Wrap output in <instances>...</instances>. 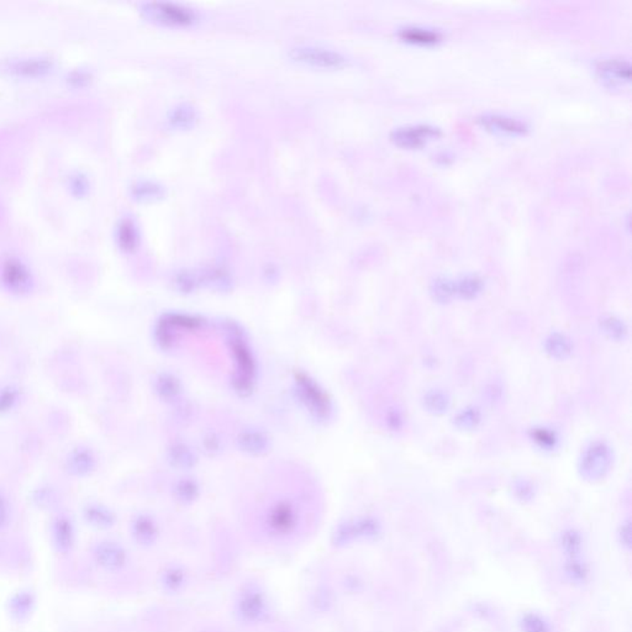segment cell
Returning <instances> with one entry per match:
<instances>
[{"instance_id": "4", "label": "cell", "mask_w": 632, "mask_h": 632, "mask_svg": "<svg viewBox=\"0 0 632 632\" xmlns=\"http://www.w3.org/2000/svg\"><path fill=\"white\" fill-rule=\"evenodd\" d=\"M291 54L298 62L322 69H337L345 64L342 54L317 46H298Z\"/></svg>"}, {"instance_id": "16", "label": "cell", "mask_w": 632, "mask_h": 632, "mask_svg": "<svg viewBox=\"0 0 632 632\" xmlns=\"http://www.w3.org/2000/svg\"><path fill=\"white\" fill-rule=\"evenodd\" d=\"M131 532L139 545L150 546L156 541L158 527L151 516L139 515L132 521Z\"/></svg>"}, {"instance_id": "31", "label": "cell", "mask_w": 632, "mask_h": 632, "mask_svg": "<svg viewBox=\"0 0 632 632\" xmlns=\"http://www.w3.org/2000/svg\"><path fill=\"white\" fill-rule=\"evenodd\" d=\"M455 292L452 283L447 279H438L433 283V295L440 302H446Z\"/></svg>"}, {"instance_id": "37", "label": "cell", "mask_w": 632, "mask_h": 632, "mask_svg": "<svg viewBox=\"0 0 632 632\" xmlns=\"http://www.w3.org/2000/svg\"><path fill=\"white\" fill-rule=\"evenodd\" d=\"M522 628L525 632H549L546 624L536 615H527L522 620Z\"/></svg>"}, {"instance_id": "3", "label": "cell", "mask_w": 632, "mask_h": 632, "mask_svg": "<svg viewBox=\"0 0 632 632\" xmlns=\"http://www.w3.org/2000/svg\"><path fill=\"white\" fill-rule=\"evenodd\" d=\"M0 279L10 293L24 294L30 291L34 277L29 266L19 257L9 256L0 266Z\"/></svg>"}, {"instance_id": "26", "label": "cell", "mask_w": 632, "mask_h": 632, "mask_svg": "<svg viewBox=\"0 0 632 632\" xmlns=\"http://www.w3.org/2000/svg\"><path fill=\"white\" fill-rule=\"evenodd\" d=\"M69 188L74 197L84 198L89 192V182L87 177L81 172H74V175H69Z\"/></svg>"}, {"instance_id": "14", "label": "cell", "mask_w": 632, "mask_h": 632, "mask_svg": "<svg viewBox=\"0 0 632 632\" xmlns=\"http://www.w3.org/2000/svg\"><path fill=\"white\" fill-rule=\"evenodd\" d=\"M478 122L483 127L496 130V131L511 132V134H521L527 130L525 122H521L516 117L499 115V114H486L478 117Z\"/></svg>"}, {"instance_id": "21", "label": "cell", "mask_w": 632, "mask_h": 632, "mask_svg": "<svg viewBox=\"0 0 632 632\" xmlns=\"http://www.w3.org/2000/svg\"><path fill=\"white\" fill-rule=\"evenodd\" d=\"M117 242L124 252L135 251L139 243L136 226L130 219H122L117 228Z\"/></svg>"}, {"instance_id": "6", "label": "cell", "mask_w": 632, "mask_h": 632, "mask_svg": "<svg viewBox=\"0 0 632 632\" xmlns=\"http://www.w3.org/2000/svg\"><path fill=\"white\" fill-rule=\"evenodd\" d=\"M6 71L16 77L39 78L49 74L54 69V61L49 57H21L11 59L6 66Z\"/></svg>"}, {"instance_id": "9", "label": "cell", "mask_w": 632, "mask_h": 632, "mask_svg": "<svg viewBox=\"0 0 632 632\" xmlns=\"http://www.w3.org/2000/svg\"><path fill=\"white\" fill-rule=\"evenodd\" d=\"M440 130L431 125H409L398 127L392 132V139L399 146L414 147L423 146L430 137L438 136Z\"/></svg>"}, {"instance_id": "39", "label": "cell", "mask_w": 632, "mask_h": 632, "mask_svg": "<svg viewBox=\"0 0 632 632\" xmlns=\"http://www.w3.org/2000/svg\"><path fill=\"white\" fill-rule=\"evenodd\" d=\"M67 79H69V83L71 86H74V87H84V86H87L88 83L90 82L92 74H89L88 71L79 69L69 74Z\"/></svg>"}, {"instance_id": "38", "label": "cell", "mask_w": 632, "mask_h": 632, "mask_svg": "<svg viewBox=\"0 0 632 632\" xmlns=\"http://www.w3.org/2000/svg\"><path fill=\"white\" fill-rule=\"evenodd\" d=\"M11 520V509L8 498L0 491V530H4L9 526Z\"/></svg>"}, {"instance_id": "36", "label": "cell", "mask_w": 632, "mask_h": 632, "mask_svg": "<svg viewBox=\"0 0 632 632\" xmlns=\"http://www.w3.org/2000/svg\"><path fill=\"white\" fill-rule=\"evenodd\" d=\"M426 406L435 413H443L447 408V400L440 393H431L426 397Z\"/></svg>"}, {"instance_id": "40", "label": "cell", "mask_w": 632, "mask_h": 632, "mask_svg": "<svg viewBox=\"0 0 632 632\" xmlns=\"http://www.w3.org/2000/svg\"><path fill=\"white\" fill-rule=\"evenodd\" d=\"M478 420H479V416H478V414H476V411H474V410H466V411H463L457 419L458 423H460L462 428H472V426H476Z\"/></svg>"}, {"instance_id": "34", "label": "cell", "mask_w": 632, "mask_h": 632, "mask_svg": "<svg viewBox=\"0 0 632 632\" xmlns=\"http://www.w3.org/2000/svg\"><path fill=\"white\" fill-rule=\"evenodd\" d=\"M175 287L177 289L180 291V293H185V294H188V293H192L193 291H195V287H197V282H195L194 277L189 274V273H180L175 278Z\"/></svg>"}, {"instance_id": "35", "label": "cell", "mask_w": 632, "mask_h": 632, "mask_svg": "<svg viewBox=\"0 0 632 632\" xmlns=\"http://www.w3.org/2000/svg\"><path fill=\"white\" fill-rule=\"evenodd\" d=\"M564 551L570 556H575L580 550V537L575 532H566L562 537Z\"/></svg>"}, {"instance_id": "5", "label": "cell", "mask_w": 632, "mask_h": 632, "mask_svg": "<svg viewBox=\"0 0 632 632\" xmlns=\"http://www.w3.org/2000/svg\"><path fill=\"white\" fill-rule=\"evenodd\" d=\"M145 13L152 19L165 24L188 25L195 20L192 10L170 3H150L145 5Z\"/></svg>"}, {"instance_id": "29", "label": "cell", "mask_w": 632, "mask_h": 632, "mask_svg": "<svg viewBox=\"0 0 632 632\" xmlns=\"http://www.w3.org/2000/svg\"><path fill=\"white\" fill-rule=\"evenodd\" d=\"M18 402V390L13 387H5L0 390V415L8 413Z\"/></svg>"}, {"instance_id": "22", "label": "cell", "mask_w": 632, "mask_h": 632, "mask_svg": "<svg viewBox=\"0 0 632 632\" xmlns=\"http://www.w3.org/2000/svg\"><path fill=\"white\" fill-rule=\"evenodd\" d=\"M399 35L402 39L415 44H435L441 39V35L438 31L423 28H404L399 31Z\"/></svg>"}, {"instance_id": "24", "label": "cell", "mask_w": 632, "mask_h": 632, "mask_svg": "<svg viewBox=\"0 0 632 632\" xmlns=\"http://www.w3.org/2000/svg\"><path fill=\"white\" fill-rule=\"evenodd\" d=\"M175 330V327L170 326L165 319H162L157 324L155 339L157 345L160 346L162 350H170L172 347H175L177 342V331Z\"/></svg>"}, {"instance_id": "41", "label": "cell", "mask_w": 632, "mask_h": 632, "mask_svg": "<svg viewBox=\"0 0 632 632\" xmlns=\"http://www.w3.org/2000/svg\"><path fill=\"white\" fill-rule=\"evenodd\" d=\"M536 441L537 443H540L542 446H552L554 443V436H552V433H547V431H544V430H541L539 433H536L535 435Z\"/></svg>"}, {"instance_id": "8", "label": "cell", "mask_w": 632, "mask_h": 632, "mask_svg": "<svg viewBox=\"0 0 632 632\" xmlns=\"http://www.w3.org/2000/svg\"><path fill=\"white\" fill-rule=\"evenodd\" d=\"M93 556L98 566L105 570L122 568L127 562V551L114 541L99 542L93 551Z\"/></svg>"}, {"instance_id": "25", "label": "cell", "mask_w": 632, "mask_h": 632, "mask_svg": "<svg viewBox=\"0 0 632 632\" xmlns=\"http://www.w3.org/2000/svg\"><path fill=\"white\" fill-rule=\"evenodd\" d=\"M175 491L182 503H193L199 496V486L193 479L185 478L175 484Z\"/></svg>"}, {"instance_id": "7", "label": "cell", "mask_w": 632, "mask_h": 632, "mask_svg": "<svg viewBox=\"0 0 632 632\" xmlns=\"http://www.w3.org/2000/svg\"><path fill=\"white\" fill-rule=\"evenodd\" d=\"M267 610L264 594L257 587L243 590L238 600V614L246 623H254L262 619Z\"/></svg>"}, {"instance_id": "28", "label": "cell", "mask_w": 632, "mask_h": 632, "mask_svg": "<svg viewBox=\"0 0 632 632\" xmlns=\"http://www.w3.org/2000/svg\"><path fill=\"white\" fill-rule=\"evenodd\" d=\"M183 583H185V572L182 569L172 567L165 572L163 584L170 592L180 590Z\"/></svg>"}, {"instance_id": "20", "label": "cell", "mask_w": 632, "mask_h": 632, "mask_svg": "<svg viewBox=\"0 0 632 632\" xmlns=\"http://www.w3.org/2000/svg\"><path fill=\"white\" fill-rule=\"evenodd\" d=\"M155 390L162 400L173 402L182 393V383L172 373H160L155 382Z\"/></svg>"}, {"instance_id": "23", "label": "cell", "mask_w": 632, "mask_h": 632, "mask_svg": "<svg viewBox=\"0 0 632 632\" xmlns=\"http://www.w3.org/2000/svg\"><path fill=\"white\" fill-rule=\"evenodd\" d=\"M162 319H165L175 329H180V330H197L204 325V320L199 316L182 314V312L165 314Z\"/></svg>"}, {"instance_id": "18", "label": "cell", "mask_w": 632, "mask_h": 632, "mask_svg": "<svg viewBox=\"0 0 632 632\" xmlns=\"http://www.w3.org/2000/svg\"><path fill=\"white\" fill-rule=\"evenodd\" d=\"M597 69L602 78L609 82L628 81L631 74V67L628 61L621 59H603L599 62Z\"/></svg>"}, {"instance_id": "33", "label": "cell", "mask_w": 632, "mask_h": 632, "mask_svg": "<svg viewBox=\"0 0 632 632\" xmlns=\"http://www.w3.org/2000/svg\"><path fill=\"white\" fill-rule=\"evenodd\" d=\"M201 445H203L205 453H206L208 456H210V457H214V456H216V455L221 451V450H220V448H221V441H220L219 436L214 433H208V435H205L203 441H201Z\"/></svg>"}, {"instance_id": "1", "label": "cell", "mask_w": 632, "mask_h": 632, "mask_svg": "<svg viewBox=\"0 0 632 632\" xmlns=\"http://www.w3.org/2000/svg\"><path fill=\"white\" fill-rule=\"evenodd\" d=\"M225 332L238 365V372L233 380L235 392L241 397H248L254 388L256 361L248 347L241 326L235 321H228L225 324Z\"/></svg>"}, {"instance_id": "15", "label": "cell", "mask_w": 632, "mask_h": 632, "mask_svg": "<svg viewBox=\"0 0 632 632\" xmlns=\"http://www.w3.org/2000/svg\"><path fill=\"white\" fill-rule=\"evenodd\" d=\"M84 520L88 525L97 527V529H110L117 522V516L107 506L90 503L83 509Z\"/></svg>"}, {"instance_id": "27", "label": "cell", "mask_w": 632, "mask_h": 632, "mask_svg": "<svg viewBox=\"0 0 632 632\" xmlns=\"http://www.w3.org/2000/svg\"><path fill=\"white\" fill-rule=\"evenodd\" d=\"M547 350L554 357L562 358V357L569 355L570 345H569L568 340L563 336L554 335L547 342Z\"/></svg>"}, {"instance_id": "30", "label": "cell", "mask_w": 632, "mask_h": 632, "mask_svg": "<svg viewBox=\"0 0 632 632\" xmlns=\"http://www.w3.org/2000/svg\"><path fill=\"white\" fill-rule=\"evenodd\" d=\"M457 287L458 292L461 293L463 297L472 298L481 291V283L478 278L469 276L463 278L462 281L458 283Z\"/></svg>"}, {"instance_id": "13", "label": "cell", "mask_w": 632, "mask_h": 632, "mask_svg": "<svg viewBox=\"0 0 632 632\" xmlns=\"http://www.w3.org/2000/svg\"><path fill=\"white\" fill-rule=\"evenodd\" d=\"M97 464L94 453L87 447H78L69 453L67 468L72 476H86L94 471Z\"/></svg>"}, {"instance_id": "19", "label": "cell", "mask_w": 632, "mask_h": 632, "mask_svg": "<svg viewBox=\"0 0 632 632\" xmlns=\"http://www.w3.org/2000/svg\"><path fill=\"white\" fill-rule=\"evenodd\" d=\"M168 461L173 467L178 469H190L197 463V456L192 448L185 443H173L168 450Z\"/></svg>"}, {"instance_id": "12", "label": "cell", "mask_w": 632, "mask_h": 632, "mask_svg": "<svg viewBox=\"0 0 632 632\" xmlns=\"http://www.w3.org/2000/svg\"><path fill=\"white\" fill-rule=\"evenodd\" d=\"M52 539L56 549L61 554L74 549L76 542V529L74 521L69 516H59L52 526Z\"/></svg>"}, {"instance_id": "17", "label": "cell", "mask_w": 632, "mask_h": 632, "mask_svg": "<svg viewBox=\"0 0 632 632\" xmlns=\"http://www.w3.org/2000/svg\"><path fill=\"white\" fill-rule=\"evenodd\" d=\"M238 445L243 452L250 453V455H262L268 451L269 438L262 431L250 428V430H245L240 433Z\"/></svg>"}, {"instance_id": "10", "label": "cell", "mask_w": 632, "mask_h": 632, "mask_svg": "<svg viewBox=\"0 0 632 632\" xmlns=\"http://www.w3.org/2000/svg\"><path fill=\"white\" fill-rule=\"evenodd\" d=\"M610 452L604 445H594L584 455L582 472L588 478L604 476L610 466Z\"/></svg>"}, {"instance_id": "32", "label": "cell", "mask_w": 632, "mask_h": 632, "mask_svg": "<svg viewBox=\"0 0 632 632\" xmlns=\"http://www.w3.org/2000/svg\"><path fill=\"white\" fill-rule=\"evenodd\" d=\"M132 194L135 195L139 199H151L153 197L160 194V188L153 183H137L132 188Z\"/></svg>"}, {"instance_id": "11", "label": "cell", "mask_w": 632, "mask_h": 632, "mask_svg": "<svg viewBox=\"0 0 632 632\" xmlns=\"http://www.w3.org/2000/svg\"><path fill=\"white\" fill-rule=\"evenodd\" d=\"M297 510L291 503H278L268 515V525L277 534H287L297 525Z\"/></svg>"}, {"instance_id": "42", "label": "cell", "mask_w": 632, "mask_h": 632, "mask_svg": "<svg viewBox=\"0 0 632 632\" xmlns=\"http://www.w3.org/2000/svg\"><path fill=\"white\" fill-rule=\"evenodd\" d=\"M569 573H572L575 578L583 579L584 575L587 574V570L582 564H579V562L573 561L572 563L569 564Z\"/></svg>"}, {"instance_id": "2", "label": "cell", "mask_w": 632, "mask_h": 632, "mask_svg": "<svg viewBox=\"0 0 632 632\" xmlns=\"http://www.w3.org/2000/svg\"><path fill=\"white\" fill-rule=\"evenodd\" d=\"M297 393L305 408L319 420H326L330 418L332 411L330 398L326 394L325 390L321 388L319 383L312 377L298 370L294 375Z\"/></svg>"}]
</instances>
